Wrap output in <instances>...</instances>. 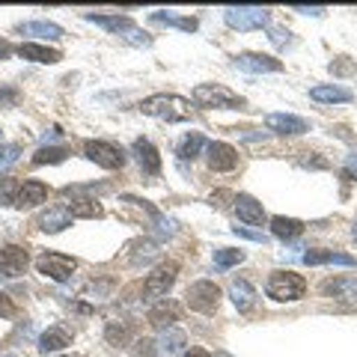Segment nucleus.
Listing matches in <instances>:
<instances>
[{
  "mask_svg": "<svg viewBox=\"0 0 357 357\" xmlns=\"http://www.w3.org/2000/svg\"><path fill=\"white\" fill-rule=\"evenodd\" d=\"M140 110H143L146 116L167 119V122L191 119V102H188V98H182V96H170V93H158V96L143 98Z\"/></svg>",
  "mask_w": 357,
  "mask_h": 357,
  "instance_id": "obj_1",
  "label": "nucleus"
},
{
  "mask_svg": "<svg viewBox=\"0 0 357 357\" xmlns=\"http://www.w3.org/2000/svg\"><path fill=\"white\" fill-rule=\"evenodd\" d=\"M265 292L274 301H298L307 292V280L295 271H274L271 277H268Z\"/></svg>",
  "mask_w": 357,
  "mask_h": 357,
  "instance_id": "obj_2",
  "label": "nucleus"
},
{
  "mask_svg": "<svg viewBox=\"0 0 357 357\" xmlns=\"http://www.w3.org/2000/svg\"><path fill=\"white\" fill-rule=\"evenodd\" d=\"M194 102L199 107H218V110H232V107H244V98L232 89L220 86V84H199L194 89Z\"/></svg>",
  "mask_w": 357,
  "mask_h": 357,
  "instance_id": "obj_3",
  "label": "nucleus"
},
{
  "mask_svg": "<svg viewBox=\"0 0 357 357\" xmlns=\"http://www.w3.org/2000/svg\"><path fill=\"white\" fill-rule=\"evenodd\" d=\"M223 18L232 30H262L271 21V13L262 6H229Z\"/></svg>",
  "mask_w": 357,
  "mask_h": 357,
  "instance_id": "obj_4",
  "label": "nucleus"
},
{
  "mask_svg": "<svg viewBox=\"0 0 357 357\" xmlns=\"http://www.w3.org/2000/svg\"><path fill=\"white\" fill-rule=\"evenodd\" d=\"M185 304L191 307L194 312H215L218 304H220V289L211 283V280H199L194 286H188V292H185Z\"/></svg>",
  "mask_w": 357,
  "mask_h": 357,
  "instance_id": "obj_5",
  "label": "nucleus"
},
{
  "mask_svg": "<svg viewBox=\"0 0 357 357\" xmlns=\"http://www.w3.org/2000/svg\"><path fill=\"white\" fill-rule=\"evenodd\" d=\"M84 155L89 161H96L98 167H105V170H119L122 164H126V152L119 146L107 140H86L84 143Z\"/></svg>",
  "mask_w": 357,
  "mask_h": 357,
  "instance_id": "obj_6",
  "label": "nucleus"
},
{
  "mask_svg": "<svg viewBox=\"0 0 357 357\" xmlns=\"http://www.w3.org/2000/svg\"><path fill=\"white\" fill-rule=\"evenodd\" d=\"M36 268H39V274L51 277V280L66 283L75 274L77 262L72 259V256H63V253H42L39 259H36Z\"/></svg>",
  "mask_w": 357,
  "mask_h": 357,
  "instance_id": "obj_7",
  "label": "nucleus"
},
{
  "mask_svg": "<svg viewBox=\"0 0 357 357\" xmlns=\"http://www.w3.org/2000/svg\"><path fill=\"white\" fill-rule=\"evenodd\" d=\"M27 265H30L27 248H21V244H6V248H0V274L21 277L27 271Z\"/></svg>",
  "mask_w": 357,
  "mask_h": 357,
  "instance_id": "obj_8",
  "label": "nucleus"
},
{
  "mask_svg": "<svg viewBox=\"0 0 357 357\" xmlns=\"http://www.w3.org/2000/svg\"><path fill=\"white\" fill-rule=\"evenodd\" d=\"M206 161L208 170L215 173H229L238 167V152L229 146V143H208L206 146Z\"/></svg>",
  "mask_w": 357,
  "mask_h": 357,
  "instance_id": "obj_9",
  "label": "nucleus"
},
{
  "mask_svg": "<svg viewBox=\"0 0 357 357\" xmlns=\"http://www.w3.org/2000/svg\"><path fill=\"white\" fill-rule=\"evenodd\" d=\"M176 274H178V265H176V262H161V265L146 277V286H143V289H146V295H149V298L167 295V289L176 283Z\"/></svg>",
  "mask_w": 357,
  "mask_h": 357,
  "instance_id": "obj_10",
  "label": "nucleus"
},
{
  "mask_svg": "<svg viewBox=\"0 0 357 357\" xmlns=\"http://www.w3.org/2000/svg\"><path fill=\"white\" fill-rule=\"evenodd\" d=\"M236 69L262 75V72H280L283 63L274 60V57H268V54H238V57H236Z\"/></svg>",
  "mask_w": 357,
  "mask_h": 357,
  "instance_id": "obj_11",
  "label": "nucleus"
},
{
  "mask_svg": "<svg viewBox=\"0 0 357 357\" xmlns=\"http://www.w3.org/2000/svg\"><path fill=\"white\" fill-rule=\"evenodd\" d=\"M178 316H182V307H178L176 301H170V298H161L158 304L149 310V325L167 331V328H173V321H178Z\"/></svg>",
  "mask_w": 357,
  "mask_h": 357,
  "instance_id": "obj_12",
  "label": "nucleus"
},
{
  "mask_svg": "<svg viewBox=\"0 0 357 357\" xmlns=\"http://www.w3.org/2000/svg\"><path fill=\"white\" fill-rule=\"evenodd\" d=\"M265 126L271 131H277V134H304V131H310V122L301 119V116H292V114H268Z\"/></svg>",
  "mask_w": 357,
  "mask_h": 357,
  "instance_id": "obj_13",
  "label": "nucleus"
},
{
  "mask_svg": "<svg viewBox=\"0 0 357 357\" xmlns=\"http://www.w3.org/2000/svg\"><path fill=\"white\" fill-rule=\"evenodd\" d=\"M131 152L137 155V161H140V167H143V173H149V176H158V173H161V155H158V149H155L146 137L134 140Z\"/></svg>",
  "mask_w": 357,
  "mask_h": 357,
  "instance_id": "obj_14",
  "label": "nucleus"
},
{
  "mask_svg": "<svg viewBox=\"0 0 357 357\" xmlns=\"http://www.w3.org/2000/svg\"><path fill=\"white\" fill-rule=\"evenodd\" d=\"M321 295L337 301H354L357 298V277H333L321 283Z\"/></svg>",
  "mask_w": 357,
  "mask_h": 357,
  "instance_id": "obj_15",
  "label": "nucleus"
},
{
  "mask_svg": "<svg viewBox=\"0 0 357 357\" xmlns=\"http://www.w3.org/2000/svg\"><path fill=\"white\" fill-rule=\"evenodd\" d=\"M48 199V188H45L42 182H36V178H30V182H24L18 188V197H15V206L18 208H33Z\"/></svg>",
  "mask_w": 357,
  "mask_h": 357,
  "instance_id": "obj_16",
  "label": "nucleus"
},
{
  "mask_svg": "<svg viewBox=\"0 0 357 357\" xmlns=\"http://www.w3.org/2000/svg\"><path fill=\"white\" fill-rule=\"evenodd\" d=\"M18 54L24 60H33V63H48V66H54V63H60L63 60V54L57 51V48H48V45H36V42H24L18 48Z\"/></svg>",
  "mask_w": 357,
  "mask_h": 357,
  "instance_id": "obj_17",
  "label": "nucleus"
},
{
  "mask_svg": "<svg viewBox=\"0 0 357 357\" xmlns=\"http://www.w3.org/2000/svg\"><path fill=\"white\" fill-rule=\"evenodd\" d=\"M232 208L238 211V218L241 220H248V223H262L265 220V208H262V203L256 197H250V194H238L236 199H232Z\"/></svg>",
  "mask_w": 357,
  "mask_h": 357,
  "instance_id": "obj_18",
  "label": "nucleus"
},
{
  "mask_svg": "<svg viewBox=\"0 0 357 357\" xmlns=\"http://www.w3.org/2000/svg\"><path fill=\"white\" fill-rule=\"evenodd\" d=\"M66 345H72V333L66 331L63 325H54V328H48L39 337V351L42 354H48V351H60V349H66Z\"/></svg>",
  "mask_w": 357,
  "mask_h": 357,
  "instance_id": "obj_19",
  "label": "nucleus"
},
{
  "mask_svg": "<svg viewBox=\"0 0 357 357\" xmlns=\"http://www.w3.org/2000/svg\"><path fill=\"white\" fill-rule=\"evenodd\" d=\"M304 262L307 265H357L354 256L349 253H340V250H307L304 253Z\"/></svg>",
  "mask_w": 357,
  "mask_h": 357,
  "instance_id": "obj_20",
  "label": "nucleus"
},
{
  "mask_svg": "<svg viewBox=\"0 0 357 357\" xmlns=\"http://www.w3.org/2000/svg\"><path fill=\"white\" fill-rule=\"evenodd\" d=\"M229 295H232V304L238 307V312H253L256 310V289L248 280H232Z\"/></svg>",
  "mask_w": 357,
  "mask_h": 357,
  "instance_id": "obj_21",
  "label": "nucleus"
},
{
  "mask_svg": "<svg viewBox=\"0 0 357 357\" xmlns=\"http://www.w3.org/2000/svg\"><path fill=\"white\" fill-rule=\"evenodd\" d=\"M312 102H321V105H337V102H351V89L345 86H333V84H321V86H312L310 89Z\"/></svg>",
  "mask_w": 357,
  "mask_h": 357,
  "instance_id": "obj_22",
  "label": "nucleus"
},
{
  "mask_svg": "<svg viewBox=\"0 0 357 357\" xmlns=\"http://www.w3.org/2000/svg\"><path fill=\"white\" fill-rule=\"evenodd\" d=\"M86 21H93V24L105 27L110 33H119L122 39H126L131 30H137V24H134L131 18H126V15H86Z\"/></svg>",
  "mask_w": 357,
  "mask_h": 357,
  "instance_id": "obj_23",
  "label": "nucleus"
},
{
  "mask_svg": "<svg viewBox=\"0 0 357 357\" xmlns=\"http://www.w3.org/2000/svg\"><path fill=\"white\" fill-rule=\"evenodd\" d=\"M21 33L24 36H36V39H48V42L63 39V27L51 24V21H27V24H21Z\"/></svg>",
  "mask_w": 357,
  "mask_h": 357,
  "instance_id": "obj_24",
  "label": "nucleus"
},
{
  "mask_svg": "<svg viewBox=\"0 0 357 357\" xmlns=\"http://www.w3.org/2000/svg\"><path fill=\"white\" fill-rule=\"evenodd\" d=\"M39 229H45V232H60V229H66V227H72V215L66 208H48L45 215H39Z\"/></svg>",
  "mask_w": 357,
  "mask_h": 357,
  "instance_id": "obj_25",
  "label": "nucleus"
},
{
  "mask_svg": "<svg viewBox=\"0 0 357 357\" xmlns=\"http://www.w3.org/2000/svg\"><path fill=\"white\" fill-rule=\"evenodd\" d=\"M63 208L69 211L72 218H102L105 215V208L98 206L96 199H89V197H75L72 203H66Z\"/></svg>",
  "mask_w": 357,
  "mask_h": 357,
  "instance_id": "obj_26",
  "label": "nucleus"
},
{
  "mask_svg": "<svg viewBox=\"0 0 357 357\" xmlns=\"http://www.w3.org/2000/svg\"><path fill=\"white\" fill-rule=\"evenodd\" d=\"M271 232L277 238H283V241H292V238H298L301 232H304V223L295 220V218L277 215V218H271Z\"/></svg>",
  "mask_w": 357,
  "mask_h": 357,
  "instance_id": "obj_27",
  "label": "nucleus"
},
{
  "mask_svg": "<svg viewBox=\"0 0 357 357\" xmlns=\"http://www.w3.org/2000/svg\"><path fill=\"white\" fill-rule=\"evenodd\" d=\"M203 134H185L182 140H178V146H176V155L182 161H194L197 155H199V149H203Z\"/></svg>",
  "mask_w": 357,
  "mask_h": 357,
  "instance_id": "obj_28",
  "label": "nucleus"
},
{
  "mask_svg": "<svg viewBox=\"0 0 357 357\" xmlns=\"http://www.w3.org/2000/svg\"><path fill=\"white\" fill-rule=\"evenodd\" d=\"M158 345H161L164 354H176V351H182L185 345H188V337H185V331H178V328H167L161 333Z\"/></svg>",
  "mask_w": 357,
  "mask_h": 357,
  "instance_id": "obj_29",
  "label": "nucleus"
},
{
  "mask_svg": "<svg viewBox=\"0 0 357 357\" xmlns=\"http://www.w3.org/2000/svg\"><path fill=\"white\" fill-rule=\"evenodd\" d=\"M69 158V149L66 146H42L36 155H33V164L42 167V164H63Z\"/></svg>",
  "mask_w": 357,
  "mask_h": 357,
  "instance_id": "obj_30",
  "label": "nucleus"
},
{
  "mask_svg": "<svg viewBox=\"0 0 357 357\" xmlns=\"http://www.w3.org/2000/svg\"><path fill=\"white\" fill-rule=\"evenodd\" d=\"M105 340H107V345H126L131 340V328L126 325V321H107Z\"/></svg>",
  "mask_w": 357,
  "mask_h": 357,
  "instance_id": "obj_31",
  "label": "nucleus"
},
{
  "mask_svg": "<svg viewBox=\"0 0 357 357\" xmlns=\"http://www.w3.org/2000/svg\"><path fill=\"white\" fill-rule=\"evenodd\" d=\"M238 262H244V253L241 250H232V248L215 250V268H218V271H227V268L238 265Z\"/></svg>",
  "mask_w": 357,
  "mask_h": 357,
  "instance_id": "obj_32",
  "label": "nucleus"
},
{
  "mask_svg": "<svg viewBox=\"0 0 357 357\" xmlns=\"http://www.w3.org/2000/svg\"><path fill=\"white\" fill-rule=\"evenodd\" d=\"M152 21H161V24H170V27L188 30V33L197 30V18H176V15H167V13H152Z\"/></svg>",
  "mask_w": 357,
  "mask_h": 357,
  "instance_id": "obj_33",
  "label": "nucleus"
},
{
  "mask_svg": "<svg viewBox=\"0 0 357 357\" xmlns=\"http://www.w3.org/2000/svg\"><path fill=\"white\" fill-rule=\"evenodd\" d=\"M21 158V146L18 143H0V173L9 170L15 161Z\"/></svg>",
  "mask_w": 357,
  "mask_h": 357,
  "instance_id": "obj_34",
  "label": "nucleus"
},
{
  "mask_svg": "<svg viewBox=\"0 0 357 357\" xmlns=\"http://www.w3.org/2000/svg\"><path fill=\"white\" fill-rule=\"evenodd\" d=\"M18 188H21L18 178H13V176H3V178H0V203H15Z\"/></svg>",
  "mask_w": 357,
  "mask_h": 357,
  "instance_id": "obj_35",
  "label": "nucleus"
},
{
  "mask_svg": "<svg viewBox=\"0 0 357 357\" xmlns=\"http://www.w3.org/2000/svg\"><path fill=\"white\" fill-rule=\"evenodd\" d=\"M134 250H137V253H131V262H134V265L149 262L152 256L158 253V248H155V241H137V244H134Z\"/></svg>",
  "mask_w": 357,
  "mask_h": 357,
  "instance_id": "obj_36",
  "label": "nucleus"
},
{
  "mask_svg": "<svg viewBox=\"0 0 357 357\" xmlns=\"http://www.w3.org/2000/svg\"><path fill=\"white\" fill-rule=\"evenodd\" d=\"M357 72V66L349 60V57H340V60H333L331 63V75H340V77H349Z\"/></svg>",
  "mask_w": 357,
  "mask_h": 357,
  "instance_id": "obj_37",
  "label": "nucleus"
},
{
  "mask_svg": "<svg viewBox=\"0 0 357 357\" xmlns=\"http://www.w3.org/2000/svg\"><path fill=\"white\" fill-rule=\"evenodd\" d=\"M18 98H21V93L15 86H0V107H15L18 105Z\"/></svg>",
  "mask_w": 357,
  "mask_h": 357,
  "instance_id": "obj_38",
  "label": "nucleus"
},
{
  "mask_svg": "<svg viewBox=\"0 0 357 357\" xmlns=\"http://www.w3.org/2000/svg\"><path fill=\"white\" fill-rule=\"evenodd\" d=\"M268 36H271V42L277 45V48L289 45V30H283V27H271V30H268Z\"/></svg>",
  "mask_w": 357,
  "mask_h": 357,
  "instance_id": "obj_39",
  "label": "nucleus"
},
{
  "mask_svg": "<svg viewBox=\"0 0 357 357\" xmlns=\"http://www.w3.org/2000/svg\"><path fill=\"white\" fill-rule=\"evenodd\" d=\"M13 316H15V304L0 292V319H13Z\"/></svg>",
  "mask_w": 357,
  "mask_h": 357,
  "instance_id": "obj_40",
  "label": "nucleus"
},
{
  "mask_svg": "<svg viewBox=\"0 0 357 357\" xmlns=\"http://www.w3.org/2000/svg\"><path fill=\"white\" fill-rule=\"evenodd\" d=\"M134 345H137V349H134V351H131L134 357H152V345H155L152 340H137V342H134Z\"/></svg>",
  "mask_w": 357,
  "mask_h": 357,
  "instance_id": "obj_41",
  "label": "nucleus"
},
{
  "mask_svg": "<svg viewBox=\"0 0 357 357\" xmlns=\"http://www.w3.org/2000/svg\"><path fill=\"white\" fill-rule=\"evenodd\" d=\"M232 232H236V236H241V238H250V241H259V244H265L268 238L262 236V232H253V229H244V227H236V229H232Z\"/></svg>",
  "mask_w": 357,
  "mask_h": 357,
  "instance_id": "obj_42",
  "label": "nucleus"
},
{
  "mask_svg": "<svg viewBox=\"0 0 357 357\" xmlns=\"http://www.w3.org/2000/svg\"><path fill=\"white\" fill-rule=\"evenodd\" d=\"M227 199H236V197H232L229 191H218V194H211L208 203H211V206H218V208H223V206H227Z\"/></svg>",
  "mask_w": 357,
  "mask_h": 357,
  "instance_id": "obj_43",
  "label": "nucleus"
},
{
  "mask_svg": "<svg viewBox=\"0 0 357 357\" xmlns=\"http://www.w3.org/2000/svg\"><path fill=\"white\" fill-rule=\"evenodd\" d=\"M345 178H357V158L345 161Z\"/></svg>",
  "mask_w": 357,
  "mask_h": 357,
  "instance_id": "obj_44",
  "label": "nucleus"
},
{
  "mask_svg": "<svg viewBox=\"0 0 357 357\" xmlns=\"http://www.w3.org/2000/svg\"><path fill=\"white\" fill-rule=\"evenodd\" d=\"M9 57H13V45L0 39V60H9Z\"/></svg>",
  "mask_w": 357,
  "mask_h": 357,
  "instance_id": "obj_45",
  "label": "nucleus"
},
{
  "mask_svg": "<svg viewBox=\"0 0 357 357\" xmlns=\"http://www.w3.org/2000/svg\"><path fill=\"white\" fill-rule=\"evenodd\" d=\"M295 9H298V13H304V15H321V13H325L321 6H295Z\"/></svg>",
  "mask_w": 357,
  "mask_h": 357,
  "instance_id": "obj_46",
  "label": "nucleus"
},
{
  "mask_svg": "<svg viewBox=\"0 0 357 357\" xmlns=\"http://www.w3.org/2000/svg\"><path fill=\"white\" fill-rule=\"evenodd\" d=\"M57 137H60V128H51V131L42 137V143H51V140H57Z\"/></svg>",
  "mask_w": 357,
  "mask_h": 357,
  "instance_id": "obj_47",
  "label": "nucleus"
},
{
  "mask_svg": "<svg viewBox=\"0 0 357 357\" xmlns=\"http://www.w3.org/2000/svg\"><path fill=\"white\" fill-rule=\"evenodd\" d=\"M185 357H208V351H203V349H191Z\"/></svg>",
  "mask_w": 357,
  "mask_h": 357,
  "instance_id": "obj_48",
  "label": "nucleus"
},
{
  "mask_svg": "<svg viewBox=\"0 0 357 357\" xmlns=\"http://www.w3.org/2000/svg\"><path fill=\"white\" fill-rule=\"evenodd\" d=\"M354 241H357V223H354Z\"/></svg>",
  "mask_w": 357,
  "mask_h": 357,
  "instance_id": "obj_49",
  "label": "nucleus"
},
{
  "mask_svg": "<svg viewBox=\"0 0 357 357\" xmlns=\"http://www.w3.org/2000/svg\"><path fill=\"white\" fill-rule=\"evenodd\" d=\"M215 357H229V354H215Z\"/></svg>",
  "mask_w": 357,
  "mask_h": 357,
  "instance_id": "obj_50",
  "label": "nucleus"
}]
</instances>
